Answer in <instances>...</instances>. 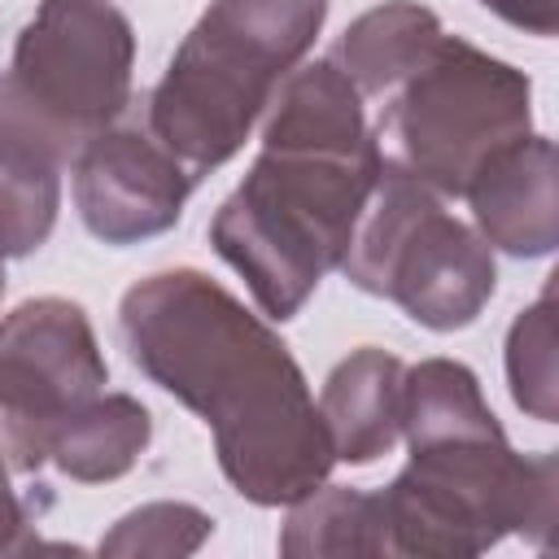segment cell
I'll use <instances>...</instances> for the list:
<instances>
[{"label":"cell","mask_w":559,"mask_h":559,"mask_svg":"<svg viewBox=\"0 0 559 559\" xmlns=\"http://www.w3.org/2000/svg\"><path fill=\"white\" fill-rule=\"evenodd\" d=\"M280 555L288 559H332V555H389L380 493L349 485H319L288 502L280 533Z\"/></svg>","instance_id":"obj_15"},{"label":"cell","mask_w":559,"mask_h":559,"mask_svg":"<svg viewBox=\"0 0 559 559\" xmlns=\"http://www.w3.org/2000/svg\"><path fill=\"white\" fill-rule=\"evenodd\" d=\"M109 362L92 319L70 297H31L0 319V459L39 472L57 424L105 393Z\"/></svg>","instance_id":"obj_8"},{"label":"cell","mask_w":559,"mask_h":559,"mask_svg":"<svg viewBox=\"0 0 559 559\" xmlns=\"http://www.w3.org/2000/svg\"><path fill=\"white\" fill-rule=\"evenodd\" d=\"M402 358L380 345H362L328 371L314 406L336 463L362 467L402 441Z\"/></svg>","instance_id":"obj_11"},{"label":"cell","mask_w":559,"mask_h":559,"mask_svg":"<svg viewBox=\"0 0 559 559\" xmlns=\"http://www.w3.org/2000/svg\"><path fill=\"white\" fill-rule=\"evenodd\" d=\"M148 441H153V415L140 397L96 393L57 424L48 441V463L79 485H105L127 476L148 450Z\"/></svg>","instance_id":"obj_12"},{"label":"cell","mask_w":559,"mask_h":559,"mask_svg":"<svg viewBox=\"0 0 559 559\" xmlns=\"http://www.w3.org/2000/svg\"><path fill=\"white\" fill-rule=\"evenodd\" d=\"M507 384H511V402L528 419L555 424L559 376H555V293L550 288L533 306H524L507 332Z\"/></svg>","instance_id":"obj_17"},{"label":"cell","mask_w":559,"mask_h":559,"mask_svg":"<svg viewBox=\"0 0 559 559\" xmlns=\"http://www.w3.org/2000/svg\"><path fill=\"white\" fill-rule=\"evenodd\" d=\"M210 533L214 515L192 502H144L114 520L96 550L109 559H183L197 555Z\"/></svg>","instance_id":"obj_18"},{"label":"cell","mask_w":559,"mask_h":559,"mask_svg":"<svg viewBox=\"0 0 559 559\" xmlns=\"http://www.w3.org/2000/svg\"><path fill=\"white\" fill-rule=\"evenodd\" d=\"M135 31L114 0H39L0 74V131L61 166L131 100Z\"/></svg>","instance_id":"obj_5"},{"label":"cell","mask_w":559,"mask_h":559,"mask_svg":"<svg viewBox=\"0 0 559 559\" xmlns=\"http://www.w3.org/2000/svg\"><path fill=\"white\" fill-rule=\"evenodd\" d=\"M380 507L389 555L472 559L507 533L546 546L559 515V459L515 454L507 432L419 445Z\"/></svg>","instance_id":"obj_4"},{"label":"cell","mask_w":559,"mask_h":559,"mask_svg":"<svg viewBox=\"0 0 559 559\" xmlns=\"http://www.w3.org/2000/svg\"><path fill=\"white\" fill-rule=\"evenodd\" d=\"M493 17L528 31V35H542L550 39L559 31V0H480Z\"/></svg>","instance_id":"obj_19"},{"label":"cell","mask_w":559,"mask_h":559,"mask_svg":"<svg viewBox=\"0 0 559 559\" xmlns=\"http://www.w3.org/2000/svg\"><path fill=\"white\" fill-rule=\"evenodd\" d=\"M463 201L489 249L511 258H546L559 245V192H555V144L537 131L515 135L480 162L467 179Z\"/></svg>","instance_id":"obj_10"},{"label":"cell","mask_w":559,"mask_h":559,"mask_svg":"<svg viewBox=\"0 0 559 559\" xmlns=\"http://www.w3.org/2000/svg\"><path fill=\"white\" fill-rule=\"evenodd\" d=\"M131 362L214 432L227 485L253 507H288L336 467L306 371L236 293L192 266L122 293Z\"/></svg>","instance_id":"obj_1"},{"label":"cell","mask_w":559,"mask_h":559,"mask_svg":"<svg viewBox=\"0 0 559 559\" xmlns=\"http://www.w3.org/2000/svg\"><path fill=\"white\" fill-rule=\"evenodd\" d=\"M502 432L489 411L480 380L472 367L454 358H424L402 371V441L406 450L459 441V437H493Z\"/></svg>","instance_id":"obj_14"},{"label":"cell","mask_w":559,"mask_h":559,"mask_svg":"<svg viewBox=\"0 0 559 559\" xmlns=\"http://www.w3.org/2000/svg\"><path fill=\"white\" fill-rule=\"evenodd\" d=\"M380 175L362 96L336 61L297 66L262 114V148L210 223L214 253L266 319H293L341 266Z\"/></svg>","instance_id":"obj_2"},{"label":"cell","mask_w":559,"mask_h":559,"mask_svg":"<svg viewBox=\"0 0 559 559\" xmlns=\"http://www.w3.org/2000/svg\"><path fill=\"white\" fill-rule=\"evenodd\" d=\"M441 35V17L428 4L384 0L345 26L332 61L358 96H389L437 48Z\"/></svg>","instance_id":"obj_13"},{"label":"cell","mask_w":559,"mask_h":559,"mask_svg":"<svg viewBox=\"0 0 559 559\" xmlns=\"http://www.w3.org/2000/svg\"><path fill=\"white\" fill-rule=\"evenodd\" d=\"M441 201L445 197L380 157V175L336 271H345L354 288L402 306L419 328L459 332L489 306L498 266L480 231Z\"/></svg>","instance_id":"obj_7"},{"label":"cell","mask_w":559,"mask_h":559,"mask_svg":"<svg viewBox=\"0 0 559 559\" xmlns=\"http://www.w3.org/2000/svg\"><path fill=\"white\" fill-rule=\"evenodd\" d=\"M0 297H4V258H0Z\"/></svg>","instance_id":"obj_21"},{"label":"cell","mask_w":559,"mask_h":559,"mask_svg":"<svg viewBox=\"0 0 559 559\" xmlns=\"http://www.w3.org/2000/svg\"><path fill=\"white\" fill-rule=\"evenodd\" d=\"M328 0H210L148 92V135L201 179L231 162L301 66Z\"/></svg>","instance_id":"obj_3"},{"label":"cell","mask_w":559,"mask_h":559,"mask_svg":"<svg viewBox=\"0 0 559 559\" xmlns=\"http://www.w3.org/2000/svg\"><path fill=\"white\" fill-rule=\"evenodd\" d=\"M533 131V83L502 57L441 35L389 92L371 131L380 157L437 197H463L489 153Z\"/></svg>","instance_id":"obj_6"},{"label":"cell","mask_w":559,"mask_h":559,"mask_svg":"<svg viewBox=\"0 0 559 559\" xmlns=\"http://www.w3.org/2000/svg\"><path fill=\"white\" fill-rule=\"evenodd\" d=\"M61 210V162L0 131V258L35 253Z\"/></svg>","instance_id":"obj_16"},{"label":"cell","mask_w":559,"mask_h":559,"mask_svg":"<svg viewBox=\"0 0 559 559\" xmlns=\"http://www.w3.org/2000/svg\"><path fill=\"white\" fill-rule=\"evenodd\" d=\"M35 537L26 533V511H22V498L13 493L9 485V467L0 459V555H17V550H31Z\"/></svg>","instance_id":"obj_20"},{"label":"cell","mask_w":559,"mask_h":559,"mask_svg":"<svg viewBox=\"0 0 559 559\" xmlns=\"http://www.w3.org/2000/svg\"><path fill=\"white\" fill-rule=\"evenodd\" d=\"M83 227L122 249L170 231L183 218L192 175L140 127H105L70 157Z\"/></svg>","instance_id":"obj_9"}]
</instances>
